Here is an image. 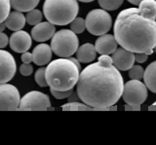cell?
Wrapping results in <instances>:
<instances>
[{
  "instance_id": "1",
  "label": "cell",
  "mask_w": 156,
  "mask_h": 145,
  "mask_svg": "<svg viewBox=\"0 0 156 145\" xmlns=\"http://www.w3.org/2000/svg\"><path fill=\"white\" fill-rule=\"evenodd\" d=\"M76 85L79 99L94 110H116L114 104L124 90L123 77L109 55H101L97 62L86 66Z\"/></svg>"
},
{
  "instance_id": "2",
  "label": "cell",
  "mask_w": 156,
  "mask_h": 145,
  "mask_svg": "<svg viewBox=\"0 0 156 145\" xmlns=\"http://www.w3.org/2000/svg\"><path fill=\"white\" fill-rule=\"evenodd\" d=\"M113 32L117 43L130 52L145 53L156 46V21L144 18L138 8L120 12Z\"/></svg>"
},
{
  "instance_id": "3",
  "label": "cell",
  "mask_w": 156,
  "mask_h": 145,
  "mask_svg": "<svg viewBox=\"0 0 156 145\" xmlns=\"http://www.w3.org/2000/svg\"><path fill=\"white\" fill-rule=\"evenodd\" d=\"M45 74L48 86L51 89L68 91L77 84L80 69L70 59L62 57L48 64Z\"/></svg>"
},
{
  "instance_id": "4",
  "label": "cell",
  "mask_w": 156,
  "mask_h": 145,
  "mask_svg": "<svg viewBox=\"0 0 156 145\" xmlns=\"http://www.w3.org/2000/svg\"><path fill=\"white\" fill-rule=\"evenodd\" d=\"M79 5L77 0H45L43 13L48 22L55 26H66L76 18Z\"/></svg>"
},
{
  "instance_id": "5",
  "label": "cell",
  "mask_w": 156,
  "mask_h": 145,
  "mask_svg": "<svg viewBox=\"0 0 156 145\" xmlns=\"http://www.w3.org/2000/svg\"><path fill=\"white\" fill-rule=\"evenodd\" d=\"M79 40L76 33L71 29H62L55 32L52 37L51 49L56 56L60 57H69L75 54Z\"/></svg>"
},
{
  "instance_id": "6",
  "label": "cell",
  "mask_w": 156,
  "mask_h": 145,
  "mask_svg": "<svg viewBox=\"0 0 156 145\" xmlns=\"http://www.w3.org/2000/svg\"><path fill=\"white\" fill-rule=\"evenodd\" d=\"M86 29L91 34L101 36L110 30L112 20L105 9H94L88 13L85 19Z\"/></svg>"
},
{
  "instance_id": "7",
  "label": "cell",
  "mask_w": 156,
  "mask_h": 145,
  "mask_svg": "<svg viewBox=\"0 0 156 145\" xmlns=\"http://www.w3.org/2000/svg\"><path fill=\"white\" fill-rule=\"evenodd\" d=\"M123 100L127 104L140 105L147 98V88L140 80H130L124 85Z\"/></svg>"
},
{
  "instance_id": "8",
  "label": "cell",
  "mask_w": 156,
  "mask_h": 145,
  "mask_svg": "<svg viewBox=\"0 0 156 145\" xmlns=\"http://www.w3.org/2000/svg\"><path fill=\"white\" fill-rule=\"evenodd\" d=\"M49 96L41 91H32L26 94L20 101L19 109L21 110H46L50 107Z\"/></svg>"
},
{
  "instance_id": "9",
  "label": "cell",
  "mask_w": 156,
  "mask_h": 145,
  "mask_svg": "<svg viewBox=\"0 0 156 145\" xmlns=\"http://www.w3.org/2000/svg\"><path fill=\"white\" fill-rule=\"evenodd\" d=\"M21 96L18 89L7 83L0 84V110L18 109Z\"/></svg>"
},
{
  "instance_id": "10",
  "label": "cell",
  "mask_w": 156,
  "mask_h": 145,
  "mask_svg": "<svg viewBox=\"0 0 156 145\" xmlns=\"http://www.w3.org/2000/svg\"><path fill=\"white\" fill-rule=\"evenodd\" d=\"M17 70L16 61L9 52L0 49V84L13 79Z\"/></svg>"
},
{
  "instance_id": "11",
  "label": "cell",
  "mask_w": 156,
  "mask_h": 145,
  "mask_svg": "<svg viewBox=\"0 0 156 145\" xmlns=\"http://www.w3.org/2000/svg\"><path fill=\"white\" fill-rule=\"evenodd\" d=\"M112 64L118 70H129L135 64V53L130 52L124 48H118L111 56Z\"/></svg>"
},
{
  "instance_id": "12",
  "label": "cell",
  "mask_w": 156,
  "mask_h": 145,
  "mask_svg": "<svg viewBox=\"0 0 156 145\" xmlns=\"http://www.w3.org/2000/svg\"><path fill=\"white\" fill-rule=\"evenodd\" d=\"M10 48L16 53H24L31 47V35L21 30L15 31L9 39Z\"/></svg>"
},
{
  "instance_id": "13",
  "label": "cell",
  "mask_w": 156,
  "mask_h": 145,
  "mask_svg": "<svg viewBox=\"0 0 156 145\" xmlns=\"http://www.w3.org/2000/svg\"><path fill=\"white\" fill-rule=\"evenodd\" d=\"M56 32L55 25L50 22H41L31 29V38L37 42H45L51 39Z\"/></svg>"
},
{
  "instance_id": "14",
  "label": "cell",
  "mask_w": 156,
  "mask_h": 145,
  "mask_svg": "<svg viewBox=\"0 0 156 145\" xmlns=\"http://www.w3.org/2000/svg\"><path fill=\"white\" fill-rule=\"evenodd\" d=\"M117 43L114 35L102 34L101 35L95 43V48L97 53L101 55H112L117 49Z\"/></svg>"
},
{
  "instance_id": "15",
  "label": "cell",
  "mask_w": 156,
  "mask_h": 145,
  "mask_svg": "<svg viewBox=\"0 0 156 145\" xmlns=\"http://www.w3.org/2000/svg\"><path fill=\"white\" fill-rule=\"evenodd\" d=\"M52 59V49L51 46L45 43L37 45L32 52V61L36 65L43 66L50 62Z\"/></svg>"
},
{
  "instance_id": "16",
  "label": "cell",
  "mask_w": 156,
  "mask_h": 145,
  "mask_svg": "<svg viewBox=\"0 0 156 145\" xmlns=\"http://www.w3.org/2000/svg\"><path fill=\"white\" fill-rule=\"evenodd\" d=\"M97 51L95 45L91 43H86L82 46L78 47L76 51V59L82 64H90L96 59Z\"/></svg>"
},
{
  "instance_id": "17",
  "label": "cell",
  "mask_w": 156,
  "mask_h": 145,
  "mask_svg": "<svg viewBox=\"0 0 156 145\" xmlns=\"http://www.w3.org/2000/svg\"><path fill=\"white\" fill-rule=\"evenodd\" d=\"M26 17L23 14V12L16 11L10 12L7 19L5 20V25L6 27H8L12 31H18L21 30L22 28L26 25Z\"/></svg>"
},
{
  "instance_id": "18",
  "label": "cell",
  "mask_w": 156,
  "mask_h": 145,
  "mask_svg": "<svg viewBox=\"0 0 156 145\" xmlns=\"http://www.w3.org/2000/svg\"><path fill=\"white\" fill-rule=\"evenodd\" d=\"M144 84L149 91L156 94V60L146 67L144 73Z\"/></svg>"
},
{
  "instance_id": "19",
  "label": "cell",
  "mask_w": 156,
  "mask_h": 145,
  "mask_svg": "<svg viewBox=\"0 0 156 145\" xmlns=\"http://www.w3.org/2000/svg\"><path fill=\"white\" fill-rule=\"evenodd\" d=\"M139 11L144 18L156 19V0H143L139 4Z\"/></svg>"
},
{
  "instance_id": "20",
  "label": "cell",
  "mask_w": 156,
  "mask_h": 145,
  "mask_svg": "<svg viewBox=\"0 0 156 145\" xmlns=\"http://www.w3.org/2000/svg\"><path fill=\"white\" fill-rule=\"evenodd\" d=\"M40 0H10L11 7L16 11L28 12L35 8Z\"/></svg>"
},
{
  "instance_id": "21",
  "label": "cell",
  "mask_w": 156,
  "mask_h": 145,
  "mask_svg": "<svg viewBox=\"0 0 156 145\" xmlns=\"http://www.w3.org/2000/svg\"><path fill=\"white\" fill-rule=\"evenodd\" d=\"M43 18V15L40 10H37V9H32V10L28 11L27 16H26V21L28 25L30 26H35L37 23L41 22V20Z\"/></svg>"
},
{
  "instance_id": "22",
  "label": "cell",
  "mask_w": 156,
  "mask_h": 145,
  "mask_svg": "<svg viewBox=\"0 0 156 145\" xmlns=\"http://www.w3.org/2000/svg\"><path fill=\"white\" fill-rule=\"evenodd\" d=\"M62 110L66 111H84V110H92L93 108L85 104L84 102H78V101H69L62 105Z\"/></svg>"
},
{
  "instance_id": "23",
  "label": "cell",
  "mask_w": 156,
  "mask_h": 145,
  "mask_svg": "<svg viewBox=\"0 0 156 145\" xmlns=\"http://www.w3.org/2000/svg\"><path fill=\"white\" fill-rule=\"evenodd\" d=\"M98 1L102 9L106 11H114L123 4L124 0H98Z\"/></svg>"
},
{
  "instance_id": "24",
  "label": "cell",
  "mask_w": 156,
  "mask_h": 145,
  "mask_svg": "<svg viewBox=\"0 0 156 145\" xmlns=\"http://www.w3.org/2000/svg\"><path fill=\"white\" fill-rule=\"evenodd\" d=\"M70 29L74 33H76V34H80V33H82L86 29L85 20L82 18H75L70 22Z\"/></svg>"
},
{
  "instance_id": "25",
  "label": "cell",
  "mask_w": 156,
  "mask_h": 145,
  "mask_svg": "<svg viewBox=\"0 0 156 145\" xmlns=\"http://www.w3.org/2000/svg\"><path fill=\"white\" fill-rule=\"evenodd\" d=\"M11 4L10 0H0V22H5L10 14Z\"/></svg>"
},
{
  "instance_id": "26",
  "label": "cell",
  "mask_w": 156,
  "mask_h": 145,
  "mask_svg": "<svg viewBox=\"0 0 156 145\" xmlns=\"http://www.w3.org/2000/svg\"><path fill=\"white\" fill-rule=\"evenodd\" d=\"M45 71H46V67H40L39 69H37V71L35 72V75H34L35 82L37 83V85L40 86V87H47L48 86Z\"/></svg>"
},
{
  "instance_id": "27",
  "label": "cell",
  "mask_w": 156,
  "mask_h": 145,
  "mask_svg": "<svg viewBox=\"0 0 156 145\" xmlns=\"http://www.w3.org/2000/svg\"><path fill=\"white\" fill-rule=\"evenodd\" d=\"M144 70L140 65H133L129 69V77L132 80H140L144 78Z\"/></svg>"
},
{
  "instance_id": "28",
  "label": "cell",
  "mask_w": 156,
  "mask_h": 145,
  "mask_svg": "<svg viewBox=\"0 0 156 145\" xmlns=\"http://www.w3.org/2000/svg\"><path fill=\"white\" fill-rule=\"evenodd\" d=\"M51 94L54 95V98H56L57 99H63V98H68L73 91L72 90H68V91H57V90H54L51 89Z\"/></svg>"
},
{
  "instance_id": "29",
  "label": "cell",
  "mask_w": 156,
  "mask_h": 145,
  "mask_svg": "<svg viewBox=\"0 0 156 145\" xmlns=\"http://www.w3.org/2000/svg\"><path fill=\"white\" fill-rule=\"evenodd\" d=\"M33 72V66L30 64H23L20 66V73L23 76H29Z\"/></svg>"
},
{
  "instance_id": "30",
  "label": "cell",
  "mask_w": 156,
  "mask_h": 145,
  "mask_svg": "<svg viewBox=\"0 0 156 145\" xmlns=\"http://www.w3.org/2000/svg\"><path fill=\"white\" fill-rule=\"evenodd\" d=\"M148 55L146 53H135V60L139 64H144L147 60Z\"/></svg>"
},
{
  "instance_id": "31",
  "label": "cell",
  "mask_w": 156,
  "mask_h": 145,
  "mask_svg": "<svg viewBox=\"0 0 156 145\" xmlns=\"http://www.w3.org/2000/svg\"><path fill=\"white\" fill-rule=\"evenodd\" d=\"M9 43V38L7 34H5L3 32H0V49L5 48Z\"/></svg>"
},
{
  "instance_id": "32",
  "label": "cell",
  "mask_w": 156,
  "mask_h": 145,
  "mask_svg": "<svg viewBox=\"0 0 156 145\" xmlns=\"http://www.w3.org/2000/svg\"><path fill=\"white\" fill-rule=\"evenodd\" d=\"M21 59L23 64H30L32 61V53H28V52L23 53Z\"/></svg>"
},
{
  "instance_id": "33",
  "label": "cell",
  "mask_w": 156,
  "mask_h": 145,
  "mask_svg": "<svg viewBox=\"0 0 156 145\" xmlns=\"http://www.w3.org/2000/svg\"><path fill=\"white\" fill-rule=\"evenodd\" d=\"M125 110L126 111H138L140 110V105H132V104H127L125 105Z\"/></svg>"
},
{
  "instance_id": "34",
  "label": "cell",
  "mask_w": 156,
  "mask_h": 145,
  "mask_svg": "<svg viewBox=\"0 0 156 145\" xmlns=\"http://www.w3.org/2000/svg\"><path fill=\"white\" fill-rule=\"evenodd\" d=\"M78 98H79V96H78V95L76 94H71L69 96H68V100H69V101H77V99Z\"/></svg>"
},
{
  "instance_id": "35",
  "label": "cell",
  "mask_w": 156,
  "mask_h": 145,
  "mask_svg": "<svg viewBox=\"0 0 156 145\" xmlns=\"http://www.w3.org/2000/svg\"><path fill=\"white\" fill-rule=\"evenodd\" d=\"M127 1L130 2L131 4H133V5H139L143 0H127Z\"/></svg>"
},
{
  "instance_id": "36",
  "label": "cell",
  "mask_w": 156,
  "mask_h": 145,
  "mask_svg": "<svg viewBox=\"0 0 156 145\" xmlns=\"http://www.w3.org/2000/svg\"><path fill=\"white\" fill-rule=\"evenodd\" d=\"M6 28V25H5V22H0V32H3V30Z\"/></svg>"
},
{
  "instance_id": "37",
  "label": "cell",
  "mask_w": 156,
  "mask_h": 145,
  "mask_svg": "<svg viewBox=\"0 0 156 145\" xmlns=\"http://www.w3.org/2000/svg\"><path fill=\"white\" fill-rule=\"evenodd\" d=\"M148 110H156V101L153 103V104H151L149 107H148Z\"/></svg>"
},
{
  "instance_id": "38",
  "label": "cell",
  "mask_w": 156,
  "mask_h": 145,
  "mask_svg": "<svg viewBox=\"0 0 156 145\" xmlns=\"http://www.w3.org/2000/svg\"><path fill=\"white\" fill-rule=\"evenodd\" d=\"M79 1H81V2H84V3H89V2L94 1V0H79Z\"/></svg>"
},
{
  "instance_id": "39",
  "label": "cell",
  "mask_w": 156,
  "mask_h": 145,
  "mask_svg": "<svg viewBox=\"0 0 156 145\" xmlns=\"http://www.w3.org/2000/svg\"><path fill=\"white\" fill-rule=\"evenodd\" d=\"M154 51H155V53H156V46L154 47Z\"/></svg>"
}]
</instances>
